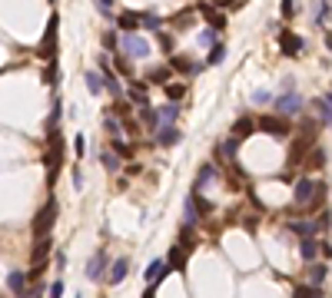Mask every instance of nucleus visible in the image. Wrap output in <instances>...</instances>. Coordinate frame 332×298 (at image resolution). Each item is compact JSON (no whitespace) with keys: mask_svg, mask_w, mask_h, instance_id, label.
Segmentation results:
<instances>
[{"mask_svg":"<svg viewBox=\"0 0 332 298\" xmlns=\"http://www.w3.org/2000/svg\"><path fill=\"white\" fill-rule=\"evenodd\" d=\"M56 212H60L56 199H47V202H44V209H40L37 216H33V239L50 236V229H53V222H56Z\"/></svg>","mask_w":332,"mask_h":298,"instance_id":"1","label":"nucleus"},{"mask_svg":"<svg viewBox=\"0 0 332 298\" xmlns=\"http://www.w3.org/2000/svg\"><path fill=\"white\" fill-rule=\"evenodd\" d=\"M123 50H126V60H143L150 53V44L140 33H123Z\"/></svg>","mask_w":332,"mask_h":298,"instance_id":"2","label":"nucleus"},{"mask_svg":"<svg viewBox=\"0 0 332 298\" xmlns=\"http://www.w3.org/2000/svg\"><path fill=\"white\" fill-rule=\"evenodd\" d=\"M180 119V103H163L160 110H153V126H173Z\"/></svg>","mask_w":332,"mask_h":298,"instance_id":"3","label":"nucleus"},{"mask_svg":"<svg viewBox=\"0 0 332 298\" xmlns=\"http://www.w3.org/2000/svg\"><path fill=\"white\" fill-rule=\"evenodd\" d=\"M107 265H110V255L100 248V252L90 259V265H87V279H90V282H100L103 275H107Z\"/></svg>","mask_w":332,"mask_h":298,"instance_id":"4","label":"nucleus"},{"mask_svg":"<svg viewBox=\"0 0 332 298\" xmlns=\"http://www.w3.org/2000/svg\"><path fill=\"white\" fill-rule=\"evenodd\" d=\"M313 193H316V182L309 179V176L296 179V189H292V199H296V205H309V202H313Z\"/></svg>","mask_w":332,"mask_h":298,"instance_id":"5","label":"nucleus"},{"mask_svg":"<svg viewBox=\"0 0 332 298\" xmlns=\"http://www.w3.org/2000/svg\"><path fill=\"white\" fill-rule=\"evenodd\" d=\"M276 110L282 113V116H292V113L302 110V96L296 93V90H289V93H282V96L276 99Z\"/></svg>","mask_w":332,"mask_h":298,"instance_id":"6","label":"nucleus"},{"mask_svg":"<svg viewBox=\"0 0 332 298\" xmlns=\"http://www.w3.org/2000/svg\"><path fill=\"white\" fill-rule=\"evenodd\" d=\"M126 272H130V259H113L107 265V285H120V282H126Z\"/></svg>","mask_w":332,"mask_h":298,"instance_id":"7","label":"nucleus"},{"mask_svg":"<svg viewBox=\"0 0 332 298\" xmlns=\"http://www.w3.org/2000/svg\"><path fill=\"white\" fill-rule=\"evenodd\" d=\"M259 126H263L266 133H272V136H289V130H292L282 116H263V119H259Z\"/></svg>","mask_w":332,"mask_h":298,"instance_id":"8","label":"nucleus"},{"mask_svg":"<svg viewBox=\"0 0 332 298\" xmlns=\"http://www.w3.org/2000/svg\"><path fill=\"white\" fill-rule=\"evenodd\" d=\"M166 275H169V268H166V262H150V265H146V285H150V288H157L160 285V282H163L166 279Z\"/></svg>","mask_w":332,"mask_h":298,"instance_id":"9","label":"nucleus"},{"mask_svg":"<svg viewBox=\"0 0 332 298\" xmlns=\"http://www.w3.org/2000/svg\"><path fill=\"white\" fill-rule=\"evenodd\" d=\"M313 110L319 113V126H329V123H332V99H329V93L316 96V99H313Z\"/></svg>","mask_w":332,"mask_h":298,"instance_id":"10","label":"nucleus"},{"mask_svg":"<svg viewBox=\"0 0 332 298\" xmlns=\"http://www.w3.org/2000/svg\"><path fill=\"white\" fill-rule=\"evenodd\" d=\"M56 27H60V17L53 13V20L47 24V33H44V47H40L44 56H50V50H56Z\"/></svg>","mask_w":332,"mask_h":298,"instance_id":"11","label":"nucleus"},{"mask_svg":"<svg viewBox=\"0 0 332 298\" xmlns=\"http://www.w3.org/2000/svg\"><path fill=\"white\" fill-rule=\"evenodd\" d=\"M50 236H44V239H37V245H33V268H44V262H47V255H50Z\"/></svg>","mask_w":332,"mask_h":298,"instance_id":"12","label":"nucleus"},{"mask_svg":"<svg viewBox=\"0 0 332 298\" xmlns=\"http://www.w3.org/2000/svg\"><path fill=\"white\" fill-rule=\"evenodd\" d=\"M27 282H30V279H27L24 272H10V275H7V288H10V292L17 295V298L27 295Z\"/></svg>","mask_w":332,"mask_h":298,"instance_id":"13","label":"nucleus"},{"mask_svg":"<svg viewBox=\"0 0 332 298\" xmlns=\"http://www.w3.org/2000/svg\"><path fill=\"white\" fill-rule=\"evenodd\" d=\"M180 139H183V136H180V130H176V126H160V130H157V143L163 146V149H166V146H176Z\"/></svg>","mask_w":332,"mask_h":298,"instance_id":"14","label":"nucleus"},{"mask_svg":"<svg viewBox=\"0 0 332 298\" xmlns=\"http://www.w3.org/2000/svg\"><path fill=\"white\" fill-rule=\"evenodd\" d=\"M326 279H329V265H326V262H319V265H316V262H309V285L319 288Z\"/></svg>","mask_w":332,"mask_h":298,"instance_id":"15","label":"nucleus"},{"mask_svg":"<svg viewBox=\"0 0 332 298\" xmlns=\"http://www.w3.org/2000/svg\"><path fill=\"white\" fill-rule=\"evenodd\" d=\"M292 236H299V239H316L319 236V229H316V222H289L286 225Z\"/></svg>","mask_w":332,"mask_h":298,"instance_id":"16","label":"nucleus"},{"mask_svg":"<svg viewBox=\"0 0 332 298\" xmlns=\"http://www.w3.org/2000/svg\"><path fill=\"white\" fill-rule=\"evenodd\" d=\"M282 53L286 56H299L302 53V37H296V33H282Z\"/></svg>","mask_w":332,"mask_h":298,"instance_id":"17","label":"nucleus"},{"mask_svg":"<svg viewBox=\"0 0 332 298\" xmlns=\"http://www.w3.org/2000/svg\"><path fill=\"white\" fill-rule=\"evenodd\" d=\"M173 67H176V73H203V67H206V63L186 60V56H173Z\"/></svg>","mask_w":332,"mask_h":298,"instance_id":"18","label":"nucleus"},{"mask_svg":"<svg viewBox=\"0 0 332 298\" xmlns=\"http://www.w3.org/2000/svg\"><path fill=\"white\" fill-rule=\"evenodd\" d=\"M216 176H220V173H216V166H209V162H206V166L200 169V176H196V182H193V193H200L203 186H209Z\"/></svg>","mask_w":332,"mask_h":298,"instance_id":"19","label":"nucleus"},{"mask_svg":"<svg viewBox=\"0 0 332 298\" xmlns=\"http://www.w3.org/2000/svg\"><path fill=\"white\" fill-rule=\"evenodd\" d=\"M196 222H200L196 202H193V199H186V202H183V225H186V229H196Z\"/></svg>","mask_w":332,"mask_h":298,"instance_id":"20","label":"nucleus"},{"mask_svg":"<svg viewBox=\"0 0 332 298\" xmlns=\"http://www.w3.org/2000/svg\"><path fill=\"white\" fill-rule=\"evenodd\" d=\"M252 130H256V123H252L249 116H239V119H236V126H232V139H246Z\"/></svg>","mask_w":332,"mask_h":298,"instance_id":"21","label":"nucleus"},{"mask_svg":"<svg viewBox=\"0 0 332 298\" xmlns=\"http://www.w3.org/2000/svg\"><path fill=\"white\" fill-rule=\"evenodd\" d=\"M299 255H302L306 262H316V259H319V245H316V239H302Z\"/></svg>","mask_w":332,"mask_h":298,"instance_id":"22","label":"nucleus"},{"mask_svg":"<svg viewBox=\"0 0 332 298\" xmlns=\"http://www.w3.org/2000/svg\"><path fill=\"white\" fill-rule=\"evenodd\" d=\"M126 96L133 99L136 106H146V83H130V90H126Z\"/></svg>","mask_w":332,"mask_h":298,"instance_id":"23","label":"nucleus"},{"mask_svg":"<svg viewBox=\"0 0 332 298\" xmlns=\"http://www.w3.org/2000/svg\"><path fill=\"white\" fill-rule=\"evenodd\" d=\"M100 80H103V87H107V90H110V93L116 96V99L123 96V87H120V80L113 76V70H107V73H100Z\"/></svg>","mask_w":332,"mask_h":298,"instance_id":"24","label":"nucleus"},{"mask_svg":"<svg viewBox=\"0 0 332 298\" xmlns=\"http://www.w3.org/2000/svg\"><path fill=\"white\" fill-rule=\"evenodd\" d=\"M120 27H123V33H136V27H140V13H120Z\"/></svg>","mask_w":332,"mask_h":298,"instance_id":"25","label":"nucleus"},{"mask_svg":"<svg viewBox=\"0 0 332 298\" xmlns=\"http://www.w3.org/2000/svg\"><path fill=\"white\" fill-rule=\"evenodd\" d=\"M183 262H186L183 248H180V245H173V248H169V255H166V268H169V272H173V268H183Z\"/></svg>","mask_w":332,"mask_h":298,"instance_id":"26","label":"nucleus"},{"mask_svg":"<svg viewBox=\"0 0 332 298\" xmlns=\"http://www.w3.org/2000/svg\"><path fill=\"white\" fill-rule=\"evenodd\" d=\"M100 162H103V169L116 173V169H120V162H123V159H120V156L113 153V149H103V153H100Z\"/></svg>","mask_w":332,"mask_h":298,"instance_id":"27","label":"nucleus"},{"mask_svg":"<svg viewBox=\"0 0 332 298\" xmlns=\"http://www.w3.org/2000/svg\"><path fill=\"white\" fill-rule=\"evenodd\" d=\"M140 27H146V30H157L163 27V17H157V13H140Z\"/></svg>","mask_w":332,"mask_h":298,"instance_id":"28","label":"nucleus"},{"mask_svg":"<svg viewBox=\"0 0 332 298\" xmlns=\"http://www.w3.org/2000/svg\"><path fill=\"white\" fill-rule=\"evenodd\" d=\"M103 126H107V133H110V136L113 139H120V133H123V130H120V119L116 116H113V113L107 110V113H103Z\"/></svg>","mask_w":332,"mask_h":298,"instance_id":"29","label":"nucleus"},{"mask_svg":"<svg viewBox=\"0 0 332 298\" xmlns=\"http://www.w3.org/2000/svg\"><path fill=\"white\" fill-rule=\"evenodd\" d=\"M316 24H319L322 30L329 27V0H319V4H316Z\"/></svg>","mask_w":332,"mask_h":298,"instance_id":"30","label":"nucleus"},{"mask_svg":"<svg viewBox=\"0 0 332 298\" xmlns=\"http://www.w3.org/2000/svg\"><path fill=\"white\" fill-rule=\"evenodd\" d=\"M223 56H226V47L216 40L213 47H209V56H206V67H213V63H223Z\"/></svg>","mask_w":332,"mask_h":298,"instance_id":"31","label":"nucleus"},{"mask_svg":"<svg viewBox=\"0 0 332 298\" xmlns=\"http://www.w3.org/2000/svg\"><path fill=\"white\" fill-rule=\"evenodd\" d=\"M236 149H239V139H226V143L220 146V159H236Z\"/></svg>","mask_w":332,"mask_h":298,"instance_id":"32","label":"nucleus"},{"mask_svg":"<svg viewBox=\"0 0 332 298\" xmlns=\"http://www.w3.org/2000/svg\"><path fill=\"white\" fill-rule=\"evenodd\" d=\"M166 96H169V103H180L186 96V87L183 83H166Z\"/></svg>","mask_w":332,"mask_h":298,"instance_id":"33","label":"nucleus"},{"mask_svg":"<svg viewBox=\"0 0 332 298\" xmlns=\"http://www.w3.org/2000/svg\"><path fill=\"white\" fill-rule=\"evenodd\" d=\"M83 80H87V87H90V93H100L103 90V80H100V73H93V70H87V76H83Z\"/></svg>","mask_w":332,"mask_h":298,"instance_id":"34","label":"nucleus"},{"mask_svg":"<svg viewBox=\"0 0 332 298\" xmlns=\"http://www.w3.org/2000/svg\"><path fill=\"white\" fill-rule=\"evenodd\" d=\"M110 67H116V73H123V76H130V73H133V70H130V60H126V56H113Z\"/></svg>","mask_w":332,"mask_h":298,"instance_id":"35","label":"nucleus"},{"mask_svg":"<svg viewBox=\"0 0 332 298\" xmlns=\"http://www.w3.org/2000/svg\"><path fill=\"white\" fill-rule=\"evenodd\" d=\"M150 83H163V87H166V83H169V67H157L150 73Z\"/></svg>","mask_w":332,"mask_h":298,"instance_id":"36","label":"nucleus"},{"mask_svg":"<svg viewBox=\"0 0 332 298\" xmlns=\"http://www.w3.org/2000/svg\"><path fill=\"white\" fill-rule=\"evenodd\" d=\"M113 153L120 156V159H126V156H133V149L123 143V139H113Z\"/></svg>","mask_w":332,"mask_h":298,"instance_id":"37","label":"nucleus"},{"mask_svg":"<svg viewBox=\"0 0 332 298\" xmlns=\"http://www.w3.org/2000/svg\"><path fill=\"white\" fill-rule=\"evenodd\" d=\"M73 153L80 156V159L87 156V139H83V133H76V136H73Z\"/></svg>","mask_w":332,"mask_h":298,"instance_id":"38","label":"nucleus"},{"mask_svg":"<svg viewBox=\"0 0 332 298\" xmlns=\"http://www.w3.org/2000/svg\"><path fill=\"white\" fill-rule=\"evenodd\" d=\"M319 288H313V285H296V292H292V298H313Z\"/></svg>","mask_w":332,"mask_h":298,"instance_id":"39","label":"nucleus"},{"mask_svg":"<svg viewBox=\"0 0 332 298\" xmlns=\"http://www.w3.org/2000/svg\"><path fill=\"white\" fill-rule=\"evenodd\" d=\"M160 50H163V53H173V50H176V44H173L169 33H160Z\"/></svg>","mask_w":332,"mask_h":298,"instance_id":"40","label":"nucleus"},{"mask_svg":"<svg viewBox=\"0 0 332 298\" xmlns=\"http://www.w3.org/2000/svg\"><path fill=\"white\" fill-rule=\"evenodd\" d=\"M279 10H282V17H286V20H292V13H296V0H282Z\"/></svg>","mask_w":332,"mask_h":298,"instance_id":"41","label":"nucleus"},{"mask_svg":"<svg viewBox=\"0 0 332 298\" xmlns=\"http://www.w3.org/2000/svg\"><path fill=\"white\" fill-rule=\"evenodd\" d=\"M47 298H63V279H56L50 288H47Z\"/></svg>","mask_w":332,"mask_h":298,"instance_id":"42","label":"nucleus"},{"mask_svg":"<svg viewBox=\"0 0 332 298\" xmlns=\"http://www.w3.org/2000/svg\"><path fill=\"white\" fill-rule=\"evenodd\" d=\"M103 47H107L110 53H116V47H120V44H116V33H113V30H110V33H103Z\"/></svg>","mask_w":332,"mask_h":298,"instance_id":"43","label":"nucleus"},{"mask_svg":"<svg viewBox=\"0 0 332 298\" xmlns=\"http://www.w3.org/2000/svg\"><path fill=\"white\" fill-rule=\"evenodd\" d=\"M140 119H143L150 130H157V126H153V110H150V106H140Z\"/></svg>","mask_w":332,"mask_h":298,"instance_id":"44","label":"nucleus"},{"mask_svg":"<svg viewBox=\"0 0 332 298\" xmlns=\"http://www.w3.org/2000/svg\"><path fill=\"white\" fill-rule=\"evenodd\" d=\"M200 44H203V47H213V44H216V30H203V33H200Z\"/></svg>","mask_w":332,"mask_h":298,"instance_id":"45","label":"nucleus"},{"mask_svg":"<svg viewBox=\"0 0 332 298\" xmlns=\"http://www.w3.org/2000/svg\"><path fill=\"white\" fill-rule=\"evenodd\" d=\"M316 229H319V232H326V229H329V209H322V216L316 219Z\"/></svg>","mask_w":332,"mask_h":298,"instance_id":"46","label":"nucleus"},{"mask_svg":"<svg viewBox=\"0 0 332 298\" xmlns=\"http://www.w3.org/2000/svg\"><path fill=\"white\" fill-rule=\"evenodd\" d=\"M313 162H316V166H326V149H322V146H316V153H313Z\"/></svg>","mask_w":332,"mask_h":298,"instance_id":"47","label":"nucleus"},{"mask_svg":"<svg viewBox=\"0 0 332 298\" xmlns=\"http://www.w3.org/2000/svg\"><path fill=\"white\" fill-rule=\"evenodd\" d=\"M269 93H266V90H256V93H252V103H259V106H263V103H269Z\"/></svg>","mask_w":332,"mask_h":298,"instance_id":"48","label":"nucleus"},{"mask_svg":"<svg viewBox=\"0 0 332 298\" xmlns=\"http://www.w3.org/2000/svg\"><path fill=\"white\" fill-rule=\"evenodd\" d=\"M73 189H76V193H80V189H83V173H80V166L73 169Z\"/></svg>","mask_w":332,"mask_h":298,"instance_id":"49","label":"nucleus"},{"mask_svg":"<svg viewBox=\"0 0 332 298\" xmlns=\"http://www.w3.org/2000/svg\"><path fill=\"white\" fill-rule=\"evenodd\" d=\"M96 7H100V13H103V17H110V7H113V0H96Z\"/></svg>","mask_w":332,"mask_h":298,"instance_id":"50","label":"nucleus"},{"mask_svg":"<svg viewBox=\"0 0 332 298\" xmlns=\"http://www.w3.org/2000/svg\"><path fill=\"white\" fill-rule=\"evenodd\" d=\"M143 298H157V295H153V288H146V292H143Z\"/></svg>","mask_w":332,"mask_h":298,"instance_id":"51","label":"nucleus"},{"mask_svg":"<svg viewBox=\"0 0 332 298\" xmlns=\"http://www.w3.org/2000/svg\"><path fill=\"white\" fill-rule=\"evenodd\" d=\"M76 298H80V295H76Z\"/></svg>","mask_w":332,"mask_h":298,"instance_id":"52","label":"nucleus"}]
</instances>
